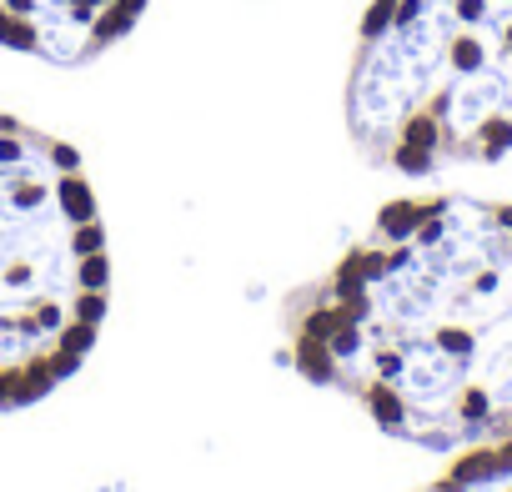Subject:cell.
Instances as JSON below:
<instances>
[{"label":"cell","instance_id":"obj_2","mask_svg":"<svg viewBox=\"0 0 512 492\" xmlns=\"http://www.w3.org/2000/svg\"><path fill=\"white\" fill-rule=\"evenodd\" d=\"M347 126L372 166L432 176L512 151V0H377Z\"/></svg>","mask_w":512,"mask_h":492},{"label":"cell","instance_id":"obj_4","mask_svg":"<svg viewBox=\"0 0 512 492\" xmlns=\"http://www.w3.org/2000/svg\"><path fill=\"white\" fill-rule=\"evenodd\" d=\"M146 11V0H0V46L51 66H86L111 51Z\"/></svg>","mask_w":512,"mask_h":492},{"label":"cell","instance_id":"obj_1","mask_svg":"<svg viewBox=\"0 0 512 492\" xmlns=\"http://www.w3.org/2000/svg\"><path fill=\"white\" fill-rule=\"evenodd\" d=\"M287 362L392 437H512V206H387L352 252L282 302Z\"/></svg>","mask_w":512,"mask_h":492},{"label":"cell","instance_id":"obj_5","mask_svg":"<svg viewBox=\"0 0 512 492\" xmlns=\"http://www.w3.org/2000/svg\"><path fill=\"white\" fill-rule=\"evenodd\" d=\"M422 492H512V442L462 457L442 482H432Z\"/></svg>","mask_w":512,"mask_h":492},{"label":"cell","instance_id":"obj_3","mask_svg":"<svg viewBox=\"0 0 512 492\" xmlns=\"http://www.w3.org/2000/svg\"><path fill=\"white\" fill-rule=\"evenodd\" d=\"M106 297V226L81 156L0 116V412L41 402L86 362Z\"/></svg>","mask_w":512,"mask_h":492}]
</instances>
